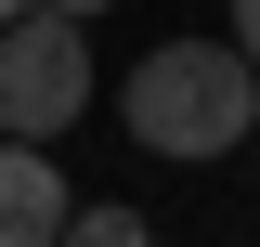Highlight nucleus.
<instances>
[{
  "mask_svg": "<svg viewBox=\"0 0 260 247\" xmlns=\"http://www.w3.org/2000/svg\"><path fill=\"white\" fill-rule=\"evenodd\" d=\"M221 39H234V52L260 65V0H234V26H221Z\"/></svg>",
  "mask_w": 260,
  "mask_h": 247,
  "instance_id": "obj_5",
  "label": "nucleus"
},
{
  "mask_svg": "<svg viewBox=\"0 0 260 247\" xmlns=\"http://www.w3.org/2000/svg\"><path fill=\"white\" fill-rule=\"evenodd\" d=\"M117 117H130V143L143 156H234L260 130V65L234 52V39H156V52L130 65V91H117Z\"/></svg>",
  "mask_w": 260,
  "mask_h": 247,
  "instance_id": "obj_1",
  "label": "nucleus"
},
{
  "mask_svg": "<svg viewBox=\"0 0 260 247\" xmlns=\"http://www.w3.org/2000/svg\"><path fill=\"white\" fill-rule=\"evenodd\" d=\"M78 182L52 169V143H0V247H52Z\"/></svg>",
  "mask_w": 260,
  "mask_h": 247,
  "instance_id": "obj_3",
  "label": "nucleus"
},
{
  "mask_svg": "<svg viewBox=\"0 0 260 247\" xmlns=\"http://www.w3.org/2000/svg\"><path fill=\"white\" fill-rule=\"evenodd\" d=\"M247 156H260V130H247Z\"/></svg>",
  "mask_w": 260,
  "mask_h": 247,
  "instance_id": "obj_8",
  "label": "nucleus"
},
{
  "mask_svg": "<svg viewBox=\"0 0 260 247\" xmlns=\"http://www.w3.org/2000/svg\"><path fill=\"white\" fill-rule=\"evenodd\" d=\"M52 247H156V221L130 208V195H78V208H65V234Z\"/></svg>",
  "mask_w": 260,
  "mask_h": 247,
  "instance_id": "obj_4",
  "label": "nucleus"
},
{
  "mask_svg": "<svg viewBox=\"0 0 260 247\" xmlns=\"http://www.w3.org/2000/svg\"><path fill=\"white\" fill-rule=\"evenodd\" d=\"M91 117V26L78 13H13L0 26V143H52Z\"/></svg>",
  "mask_w": 260,
  "mask_h": 247,
  "instance_id": "obj_2",
  "label": "nucleus"
},
{
  "mask_svg": "<svg viewBox=\"0 0 260 247\" xmlns=\"http://www.w3.org/2000/svg\"><path fill=\"white\" fill-rule=\"evenodd\" d=\"M39 13H78V26H91V13H117V0H39Z\"/></svg>",
  "mask_w": 260,
  "mask_h": 247,
  "instance_id": "obj_6",
  "label": "nucleus"
},
{
  "mask_svg": "<svg viewBox=\"0 0 260 247\" xmlns=\"http://www.w3.org/2000/svg\"><path fill=\"white\" fill-rule=\"evenodd\" d=\"M13 13H26V0H0V26H13Z\"/></svg>",
  "mask_w": 260,
  "mask_h": 247,
  "instance_id": "obj_7",
  "label": "nucleus"
}]
</instances>
